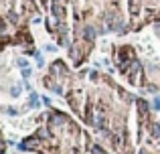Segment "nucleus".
<instances>
[{"label":"nucleus","instance_id":"1","mask_svg":"<svg viewBox=\"0 0 160 154\" xmlns=\"http://www.w3.org/2000/svg\"><path fill=\"white\" fill-rule=\"evenodd\" d=\"M31 106H33V108H39V95H37V93L31 95Z\"/></svg>","mask_w":160,"mask_h":154},{"label":"nucleus","instance_id":"2","mask_svg":"<svg viewBox=\"0 0 160 154\" xmlns=\"http://www.w3.org/2000/svg\"><path fill=\"white\" fill-rule=\"evenodd\" d=\"M31 73H33V71H31L29 67H24V69H22V77H24V79H29V77H31Z\"/></svg>","mask_w":160,"mask_h":154},{"label":"nucleus","instance_id":"3","mask_svg":"<svg viewBox=\"0 0 160 154\" xmlns=\"http://www.w3.org/2000/svg\"><path fill=\"white\" fill-rule=\"evenodd\" d=\"M152 108H154V110H160V97H156V99H154V104H152Z\"/></svg>","mask_w":160,"mask_h":154},{"label":"nucleus","instance_id":"4","mask_svg":"<svg viewBox=\"0 0 160 154\" xmlns=\"http://www.w3.org/2000/svg\"><path fill=\"white\" fill-rule=\"evenodd\" d=\"M16 65H18V67H22V69H24V67H27V61H24V59H18V61H16Z\"/></svg>","mask_w":160,"mask_h":154}]
</instances>
